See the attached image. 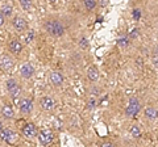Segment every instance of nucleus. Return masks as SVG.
Listing matches in <instances>:
<instances>
[{
    "mask_svg": "<svg viewBox=\"0 0 158 147\" xmlns=\"http://www.w3.org/2000/svg\"><path fill=\"white\" fill-rule=\"evenodd\" d=\"M45 28L49 34H52L54 37H61L63 32H65V26L62 25L61 21L58 20H49L46 24H45Z\"/></svg>",
    "mask_w": 158,
    "mask_h": 147,
    "instance_id": "obj_1",
    "label": "nucleus"
},
{
    "mask_svg": "<svg viewBox=\"0 0 158 147\" xmlns=\"http://www.w3.org/2000/svg\"><path fill=\"white\" fill-rule=\"evenodd\" d=\"M0 138L3 141H6L9 145H13L17 139V134L13 133V131L9 130V129H2L0 130Z\"/></svg>",
    "mask_w": 158,
    "mask_h": 147,
    "instance_id": "obj_2",
    "label": "nucleus"
},
{
    "mask_svg": "<svg viewBox=\"0 0 158 147\" xmlns=\"http://www.w3.org/2000/svg\"><path fill=\"white\" fill-rule=\"evenodd\" d=\"M140 109H141L140 101H138L137 99H131L129 104H128L127 109H125V113L128 116H136L138 112H140Z\"/></svg>",
    "mask_w": 158,
    "mask_h": 147,
    "instance_id": "obj_3",
    "label": "nucleus"
},
{
    "mask_svg": "<svg viewBox=\"0 0 158 147\" xmlns=\"http://www.w3.org/2000/svg\"><path fill=\"white\" fill-rule=\"evenodd\" d=\"M7 88H8V91H9V93H11L12 97H17L20 95V87L15 79H9L7 81Z\"/></svg>",
    "mask_w": 158,
    "mask_h": 147,
    "instance_id": "obj_4",
    "label": "nucleus"
},
{
    "mask_svg": "<svg viewBox=\"0 0 158 147\" xmlns=\"http://www.w3.org/2000/svg\"><path fill=\"white\" fill-rule=\"evenodd\" d=\"M38 139H40V142H41L44 146H48V145L53 141V134H52V131H49V130H42V131H40Z\"/></svg>",
    "mask_w": 158,
    "mask_h": 147,
    "instance_id": "obj_5",
    "label": "nucleus"
},
{
    "mask_svg": "<svg viewBox=\"0 0 158 147\" xmlns=\"http://www.w3.org/2000/svg\"><path fill=\"white\" fill-rule=\"evenodd\" d=\"M33 109V102L29 99H23L21 102H20V110H21L23 114H28L31 113Z\"/></svg>",
    "mask_w": 158,
    "mask_h": 147,
    "instance_id": "obj_6",
    "label": "nucleus"
},
{
    "mask_svg": "<svg viewBox=\"0 0 158 147\" xmlns=\"http://www.w3.org/2000/svg\"><path fill=\"white\" fill-rule=\"evenodd\" d=\"M12 67H13V59L11 57L4 55L2 59H0V68H2L3 71H8V70H11Z\"/></svg>",
    "mask_w": 158,
    "mask_h": 147,
    "instance_id": "obj_7",
    "label": "nucleus"
},
{
    "mask_svg": "<svg viewBox=\"0 0 158 147\" xmlns=\"http://www.w3.org/2000/svg\"><path fill=\"white\" fill-rule=\"evenodd\" d=\"M20 74H21L23 77H25V79H29V77L33 76L34 68L32 67V65L27 63V65H23V66H21V68H20Z\"/></svg>",
    "mask_w": 158,
    "mask_h": 147,
    "instance_id": "obj_8",
    "label": "nucleus"
},
{
    "mask_svg": "<svg viewBox=\"0 0 158 147\" xmlns=\"http://www.w3.org/2000/svg\"><path fill=\"white\" fill-rule=\"evenodd\" d=\"M13 26L16 28L17 32H24L27 29V21L21 17H17V18H15V21H13Z\"/></svg>",
    "mask_w": 158,
    "mask_h": 147,
    "instance_id": "obj_9",
    "label": "nucleus"
},
{
    "mask_svg": "<svg viewBox=\"0 0 158 147\" xmlns=\"http://www.w3.org/2000/svg\"><path fill=\"white\" fill-rule=\"evenodd\" d=\"M23 133H24V135H27V137H34L37 134V129H36V126H34L33 124H28V125L24 126Z\"/></svg>",
    "mask_w": 158,
    "mask_h": 147,
    "instance_id": "obj_10",
    "label": "nucleus"
},
{
    "mask_svg": "<svg viewBox=\"0 0 158 147\" xmlns=\"http://www.w3.org/2000/svg\"><path fill=\"white\" fill-rule=\"evenodd\" d=\"M40 104H41L42 109L50 110V109H53V106H54V101H53L52 97H44V99H41V101H40Z\"/></svg>",
    "mask_w": 158,
    "mask_h": 147,
    "instance_id": "obj_11",
    "label": "nucleus"
},
{
    "mask_svg": "<svg viewBox=\"0 0 158 147\" xmlns=\"http://www.w3.org/2000/svg\"><path fill=\"white\" fill-rule=\"evenodd\" d=\"M9 50H11L12 53H15V54H19L23 50V46L17 40H12L11 42H9Z\"/></svg>",
    "mask_w": 158,
    "mask_h": 147,
    "instance_id": "obj_12",
    "label": "nucleus"
},
{
    "mask_svg": "<svg viewBox=\"0 0 158 147\" xmlns=\"http://www.w3.org/2000/svg\"><path fill=\"white\" fill-rule=\"evenodd\" d=\"M50 79H52V83H53V84L59 85V84H61V83L63 81V76H62L58 71H54V72H52Z\"/></svg>",
    "mask_w": 158,
    "mask_h": 147,
    "instance_id": "obj_13",
    "label": "nucleus"
},
{
    "mask_svg": "<svg viewBox=\"0 0 158 147\" xmlns=\"http://www.w3.org/2000/svg\"><path fill=\"white\" fill-rule=\"evenodd\" d=\"M145 116L149 120H156L157 118V109L153 108V106H148L145 109Z\"/></svg>",
    "mask_w": 158,
    "mask_h": 147,
    "instance_id": "obj_14",
    "label": "nucleus"
},
{
    "mask_svg": "<svg viewBox=\"0 0 158 147\" xmlns=\"http://www.w3.org/2000/svg\"><path fill=\"white\" fill-rule=\"evenodd\" d=\"M87 76H88V79H90V80L95 81L98 77H99V72H98V70H96L95 67H90L87 70Z\"/></svg>",
    "mask_w": 158,
    "mask_h": 147,
    "instance_id": "obj_15",
    "label": "nucleus"
},
{
    "mask_svg": "<svg viewBox=\"0 0 158 147\" xmlns=\"http://www.w3.org/2000/svg\"><path fill=\"white\" fill-rule=\"evenodd\" d=\"M2 113H3V116L6 117V118H13V117H15V112H13V109L9 105L3 106Z\"/></svg>",
    "mask_w": 158,
    "mask_h": 147,
    "instance_id": "obj_16",
    "label": "nucleus"
},
{
    "mask_svg": "<svg viewBox=\"0 0 158 147\" xmlns=\"http://www.w3.org/2000/svg\"><path fill=\"white\" fill-rule=\"evenodd\" d=\"M131 133H132V135L135 137V138H138V137L141 135V129L137 125H135V126L131 127Z\"/></svg>",
    "mask_w": 158,
    "mask_h": 147,
    "instance_id": "obj_17",
    "label": "nucleus"
},
{
    "mask_svg": "<svg viewBox=\"0 0 158 147\" xmlns=\"http://www.w3.org/2000/svg\"><path fill=\"white\" fill-rule=\"evenodd\" d=\"M85 6L87 9H94L96 6V0H85Z\"/></svg>",
    "mask_w": 158,
    "mask_h": 147,
    "instance_id": "obj_18",
    "label": "nucleus"
},
{
    "mask_svg": "<svg viewBox=\"0 0 158 147\" xmlns=\"http://www.w3.org/2000/svg\"><path fill=\"white\" fill-rule=\"evenodd\" d=\"M141 9L140 8H136V9H133V13H132V16H133V18L135 20H140L141 18Z\"/></svg>",
    "mask_w": 158,
    "mask_h": 147,
    "instance_id": "obj_19",
    "label": "nucleus"
},
{
    "mask_svg": "<svg viewBox=\"0 0 158 147\" xmlns=\"http://www.w3.org/2000/svg\"><path fill=\"white\" fill-rule=\"evenodd\" d=\"M20 4H21V7L24 9H29L32 6V3H31V0H20Z\"/></svg>",
    "mask_w": 158,
    "mask_h": 147,
    "instance_id": "obj_20",
    "label": "nucleus"
},
{
    "mask_svg": "<svg viewBox=\"0 0 158 147\" xmlns=\"http://www.w3.org/2000/svg\"><path fill=\"white\" fill-rule=\"evenodd\" d=\"M117 43H118L120 46H127V45H128V40H127V38H120Z\"/></svg>",
    "mask_w": 158,
    "mask_h": 147,
    "instance_id": "obj_21",
    "label": "nucleus"
},
{
    "mask_svg": "<svg viewBox=\"0 0 158 147\" xmlns=\"http://www.w3.org/2000/svg\"><path fill=\"white\" fill-rule=\"evenodd\" d=\"M11 13H12V9H11V7H6V8H4L3 14H6V16H8V14H11Z\"/></svg>",
    "mask_w": 158,
    "mask_h": 147,
    "instance_id": "obj_22",
    "label": "nucleus"
},
{
    "mask_svg": "<svg viewBox=\"0 0 158 147\" xmlns=\"http://www.w3.org/2000/svg\"><path fill=\"white\" fill-rule=\"evenodd\" d=\"M87 45H88L87 40H86V38H83V40L81 41V46H82V47H87Z\"/></svg>",
    "mask_w": 158,
    "mask_h": 147,
    "instance_id": "obj_23",
    "label": "nucleus"
},
{
    "mask_svg": "<svg viewBox=\"0 0 158 147\" xmlns=\"http://www.w3.org/2000/svg\"><path fill=\"white\" fill-rule=\"evenodd\" d=\"M32 38H33V32L31 30V32H29V34H28V37H27V42H31Z\"/></svg>",
    "mask_w": 158,
    "mask_h": 147,
    "instance_id": "obj_24",
    "label": "nucleus"
},
{
    "mask_svg": "<svg viewBox=\"0 0 158 147\" xmlns=\"http://www.w3.org/2000/svg\"><path fill=\"white\" fill-rule=\"evenodd\" d=\"M4 20H6V18H4V14H3V12H0V26L4 24Z\"/></svg>",
    "mask_w": 158,
    "mask_h": 147,
    "instance_id": "obj_25",
    "label": "nucleus"
},
{
    "mask_svg": "<svg viewBox=\"0 0 158 147\" xmlns=\"http://www.w3.org/2000/svg\"><path fill=\"white\" fill-rule=\"evenodd\" d=\"M94 105H95V101H94V100H91L90 102H88V106H90V108H92Z\"/></svg>",
    "mask_w": 158,
    "mask_h": 147,
    "instance_id": "obj_26",
    "label": "nucleus"
},
{
    "mask_svg": "<svg viewBox=\"0 0 158 147\" xmlns=\"http://www.w3.org/2000/svg\"><path fill=\"white\" fill-rule=\"evenodd\" d=\"M107 4V0H102V6H106Z\"/></svg>",
    "mask_w": 158,
    "mask_h": 147,
    "instance_id": "obj_27",
    "label": "nucleus"
},
{
    "mask_svg": "<svg viewBox=\"0 0 158 147\" xmlns=\"http://www.w3.org/2000/svg\"><path fill=\"white\" fill-rule=\"evenodd\" d=\"M3 129V125H2V122H0V130H2Z\"/></svg>",
    "mask_w": 158,
    "mask_h": 147,
    "instance_id": "obj_28",
    "label": "nucleus"
},
{
    "mask_svg": "<svg viewBox=\"0 0 158 147\" xmlns=\"http://www.w3.org/2000/svg\"><path fill=\"white\" fill-rule=\"evenodd\" d=\"M50 2H56V0H50Z\"/></svg>",
    "mask_w": 158,
    "mask_h": 147,
    "instance_id": "obj_29",
    "label": "nucleus"
}]
</instances>
